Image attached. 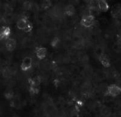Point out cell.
Segmentation results:
<instances>
[{"mask_svg":"<svg viewBox=\"0 0 121 117\" xmlns=\"http://www.w3.org/2000/svg\"><path fill=\"white\" fill-rule=\"evenodd\" d=\"M121 94V88H120L119 87L117 86L116 84H112L109 85L107 87L105 92V95L112 97L118 96Z\"/></svg>","mask_w":121,"mask_h":117,"instance_id":"cell-1","label":"cell"},{"mask_svg":"<svg viewBox=\"0 0 121 117\" xmlns=\"http://www.w3.org/2000/svg\"><path fill=\"white\" fill-rule=\"evenodd\" d=\"M95 23V17L90 15H87L82 16L81 19L80 24L85 28H90Z\"/></svg>","mask_w":121,"mask_h":117,"instance_id":"cell-2","label":"cell"},{"mask_svg":"<svg viewBox=\"0 0 121 117\" xmlns=\"http://www.w3.org/2000/svg\"><path fill=\"white\" fill-rule=\"evenodd\" d=\"M33 61L32 57H26L22 59L21 64V69L23 71H27L32 68Z\"/></svg>","mask_w":121,"mask_h":117,"instance_id":"cell-3","label":"cell"},{"mask_svg":"<svg viewBox=\"0 0 121 117\" xmlns=\"http://www.w3.org/2000/svg\"><path fill=\"white\" fill-rule=\"evenodd\" d=\"M99 61L104 67L108 68L111 66V61L110 57L105 52H101L99 56Z\"/></svg>","mask_w":121,"mask_h":117,"instance_id":"cell-4","label":"cell"},{"mask_svg":"<svg viewBox=\"0 0 121 117\" xmlns=\"http://www.w3.org/2000/svg\"><path fill=\"white\" fill-rule=\"evenodd\" d=\"M35 52L36 54V57L39 60L44 59L46 57L47 53V49L43 47H36L35 50Z\"/></svg>","mask_w":121,"mask_h":117,"instance_id":"cell-5","label":"cell"},{"mask_svg":"<svg viewBox=\"0 0 121 117\" xmlns=\"http://www.w3.org/2000/svg\"><path fill=\"white\" fill-rule=\"evenodd\" d=\"M11 33L10 28L9 27L3 26L1 28L0 31V39L3 40H6L9 39V36Z\"/></svg>","mask_w":121,"mask_h":117,"instance_id":"cell-6","label":"cell"},{"mask_svg":"<svg viewBox=\"0 0 121 117\" xmlns=\"http://www.w3.org/2000/svg\"><path fill=\"white\" fill-rule=\"evenodd\" d=\"M29 21L26 17H22L21 19H19L17 22V27L19 30H24L26 29L27 25L29 24Z\"/></svg>","mask_w":121,"mask_h":117,"instance_id":"cell-7","label":"cell"},{"mask_svg":"<svg viewBox=\"0 0 121 117\" xmlns=\"http://www.w3.org/2000/svg\"><path fill=\"white\" fill-rule=\"evenodd\" d=\"M16 46H17V42L15 39L12 38H9L7 39L5 44L6 50L10 52L13 51L16 48Z\"/></svg>","mask_w":121,"mask_h":117,"instance_id":"cell-8","label":"cell"},{"mask_svg":"<svg viewBox=\"0 0 121 117\" xmlns=\"http://www.w3.org/2000/svg\"><path fill=\"white\" fill-rule=\"evenodd\" d=\"M97 7L99 11L103 12H107L110 8V6H109L108 3L104 0L98 1L97 2Z\"/></svg>","mask_w":121,"mask_h":117,"instance_id":"cell-9","label":"cell"},{"mask_svg":"<svg viewBox=\"0 0 121 117\" xmlns=\"http://www.w3.org/2000/svg\"><path fill=\"white\" fill-rule=\"evenodd\" d=\"M111 15L114 18H118L121 16V6L119 4H115L111 10Z\"/></svg>","mask_w":121,"mask_h":117,"instance_id":"cell-10","label":"cell"},{"mask_svg":"<svg viewBox=\"0 0 121 117\" xmlns=\"http://www.w3.org/2000/svg\"><path fill=\"white\" fill-rule=\"evenodd\" d=\"M75 8L72 4H69L64 8V13L69 16H72L75 13Z\"/></svg>","mask_w":121,"mask_h":117,"instance_id":"cell-11","label":"cell"},{"mask_svg":"<svg viewBox=\"0 0 121 117\" xmlns=\"http://www.w3.org/2000/svg\"><path fill=\"white\" fill-rule=\"evenodd\" d=\"M52 6V3L50 1H44L41 3V7L43 9L46 10L47 8H49L50 6Z\"/></svg>","mask_w":121,"mask_h":117,"instance_id":"cell-12","label":"cell"},{"mask_svg":"<svg viewBox=\"0 0 121 117\" xmlns=\"http://www.w3.org/2000/svg\"><path fill=\"white\" fill-rule=\"evenodd\" d=\"M39 89L37 86H30L29 88V92H30V94H33V95H35L39 93Z\"/></svg>","mask_w":121,"mask_h":117,"instance_id":"cell-13","label":"cell"},{"mask_svg":"<svg viewBox=\"0 0 121 117\" xmlns=\"http://www.w3.org/2000/svg\"><path fill=\"white\" fill-rule=\"evenodd\" d=\"M59 42H60V40L57 37H55V38H53L52 39L51 42V45L52 47H56L58 46V45L59 44Z\"/></svg>","mask_w":121,"mask_h":117,"instance_id":"cell-14","label":"cell"},{"mask_svg":"<svg viewBox=\"0 0 121 117\" xmlns=\"http://www.w3.org/2000/svg\"><path fill=\"white\" fill-rule=\"evenodd\" d=\"M33 25H32V24L29 21V24H28L26 28V29L24 30V32H26V33H29V32H30L32 30H33Z\"/></svg>","mask_w":121,"mask_h":117,"instance_id":"cell-15","label":"cell"},{"mask_svg":"<svg viewBox=\"0 0 121 117\" xmlns=\"http://www.w3.org/2000/svg\"><path fill=\"white\" fill-rule=\"evenodd\" d=\"M13 92H12V91H9V92H7L5 94V97H6V98L7 99L10 100V99H12V98L13 97Z\"/></svg>","mask_w":121,"mask_h":117,"instance_id":"cell-16","label":"cell"},{"mask_svg":"<svg viewBox=\"0 0 121 117\" xmlns=\"http://www.w3.org/2000/svg\"><path fill=\"white\" fill-rule=\"evenodd\" d=\"M24 7L26 8L29 9L30 7H32V6H31V4H30V3H29V2L28 1H26L24 4Z\"/></svg>","mask_w":121,"mask_h":117,"instance_id":"cell-17","label":"cell"},{"mask_svg":"<svg viewBox=\"0 0 121 117\" xmlns=\"http://www.w3.org/2000/svg\"><path fill=\"white\" fill-rule=\"evenodd\" d=\"M115 84L117 86L119 87L120 88H121V79H118V80L116 81V82Z\"/></svg>","mask_w":121,"mask_h":117,"instance_id":"cell-18","label":"cell"}]
</instances>
